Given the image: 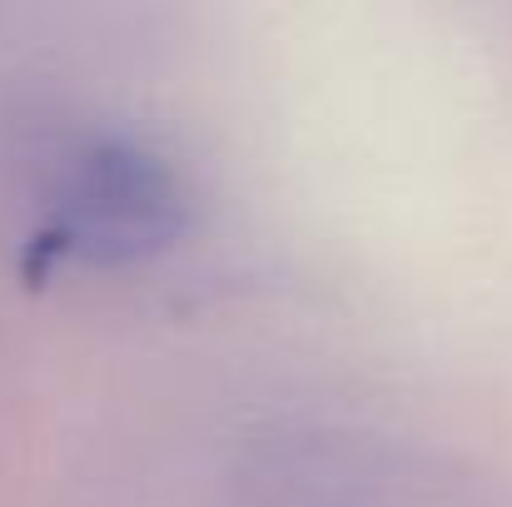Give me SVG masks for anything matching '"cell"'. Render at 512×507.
Here are the masks:
<instances>
[{"mask_svg":"<svg viewBox=\"0 0 512 507\" xmlns=\"http://www.w3.org/2000/svg\"><path fill=\"white\" fill-rule=\"evenodd\" d=\"M184 229V184L155 150L100 135L65 155L45 249L80 259V264H130L165 249Z\"/></svg>","mask_w":512,"mask_h":507,"instance_id":"cell-1","label":"cell"}]
</instances>
